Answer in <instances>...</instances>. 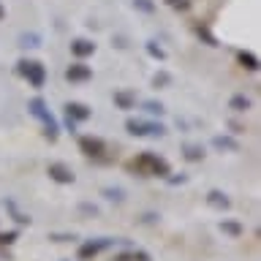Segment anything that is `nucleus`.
Wrapping results in <instances>:
<instances>
[{"label": "nucleus", "instance_id": "f257e3e1", "mask_svg": "<svg viewBox=\"0 0 261 261\" xmlns=\"http://www.w3.org/2000/svg\"><path fill=\"white\" fill-rule=\"evenodd\" d=\"M130 166H134V169L139 166V169L144 171V174H166V171H169V166H166V163H163V161H158V158H152V155H142V158H139V161H134Z\"/></svg>", "mask_w": 261, "mask_h": 261}, {"label": "nucleus", "instance_id": "f03ea898", "mask_svg": "<svg viewBox=\"0 0 261 261\" xmlns=\"http://www.w3.org/2000/svg\"><path fill=\"white\" fill-rule=\"evenodd\" d=\"M22 65V73H24V76H28L30 82H33V85H36V87H41V85H44V65H41V63H36V60H24V63H19Z\"/></svg>", "mask_w": 261, "mask_h": 261}, {"label": "nucleus", "instance_id": "7ed1b4c3", "mask_svg": "<svg viewBox=\"0 0 261 261\" xmlns=\"http://www.w3.org/2000/svg\"><path fill=\"white\" fill-rule=\"evenodd\" d=\"M82 150H85V155H90V158H103L106 147L101 139H82Z\"/></svg>", "mask_w": 261, "mask_h": 261}, {"label": "nucleus", "instance_id": "20e7f679", "mask_svg": "<svg viewBox=\"0 0 261 261\" xmlns=\"http://www.w3.org/2000/svg\"><path fill=\"white\" fill-rule=\"evenodd\" d=\"M65 76H68L71 82H85V79H90V68L82 65V63H76V65H71V68L65 71Z\"/></svg>", "mask_w": 261, "mask_h": 261}, {"label": "nucleus", "instance_id": "39448f33", "mask_svg": "<svg viewBox=\"0 0 261 261\" xmlns=\"http://www.w3.org/2000/svg\"><path fill=\"white\" fill-rule=\"evenodd\" d=\"M49 174H52L57 182H71V179H73L71 169H65L63 163H52V166H49Z\"/></svg>", "mask_w": 261, "mask_h": 261}, {"label": "nucleus", "instance_id": "423d86ee", "mask_svg": "<svg viewBox=\"0 0 261 261\" xmlns=\"http://www.w3.org/2000/svg\"><path fill=\"white\" fill-rule=\"evenodd\" d=\"M71 52L76 55V57H87V55L95 52V46L90 44V41H73V44H71Z\"/></svg>", "mask_w": 261, "mask_h": 261}, {"label": "nucleus", "instance_id": "0eeeda50", "mask_svg": "<svg viewBox=\"0 0 261 261\" xmlns=\"http://www.w3.org/2000/svg\"><path fill=\"white\" fill-rule=\"evenodd\" d=\"M68 114H73V117H79V120H85L90 112H87L82 103H68Z\"/></svg>", "mask_w": 261, "mask_h": 261}, {"label": "nucleus", "instance_id": "6e6552de", "mask_svg": "<svg viewBox=\"0 0 261 261\" xmlns=\"http://www.w3.org/2000/svg\"><path fill=\"white\" fill-rule=\"evenodd\" d=\"M231 106H234L237 112H245L250 106V101H248V98H242V95H237V98H231Z\"/></svg>", "mask_w": 261, "mask_h": 261}, {"label": "nucleus", "instance_id": "1a4fd4ad", "mask_svg": "<svg viewBox=\"0 0 261 261\" xmlns=\"http://www.w3.org/2000/svg\"><path fill=\"white\" fill-rule=\"evenodd\" d=\"M240 63L245 65V68H256V57H253V55H240Z\"/></svg>", "mask_w": 261, "mask_h": 261}, {"label": "nucleus", "instance_id": "9d476101", "mask_svg": "<svg viewBox=\"0 0 261 261\" xmlns=\"http://www.w3.org/2000/svg\"><path fill=\"white\" fill-rule=\"evenodd\" d=\"M130 101H134V98H130L128 93H117V103H122V106H125V109L130 106Z\"/></svg>", "mask_w": 261, "mask_h": 261}, {"label": "nucleus", "instance_id": "9b49d317", "mask_svg": "<svg viewBox=\"0 0 261 261\" xmlns=\"http://www.w3.org/2000/svg\"><path fill=\"white\" fill-rule=\"evenodd\" d=\"M171 8H188V0H169Z\"/></svg>", "mask_w": 261, "mask_h": 261}, {"label": "nucleus", "instance_id": "f8f14e48", "mask_svg": "<svg viewBox=\"0 0 261 261\" xmlns=\"http://www.w3.org/2000/svg\"><path fill=\"white\" fill-rule=\"evenodd\" d=\"M136 6L142 8V11H152V3H147V0H136Z\"/></svg>", "mask_w": 261, "mask_h": 261}, {"label": "nucleus", "instance_id": "ddd939ff", "mask_svg": "<svg viewBox=\"0 0 261 261\" xmlns=\"http://www.w3.org/2000/svg\"><path fill=\"white\" fill-rule=\"evenodd\" d=\"M3 14H6V11H3V8H0V19H3Z\"/></svg>", "mask_w": 261, "mask_h": 261}]
</instances>
